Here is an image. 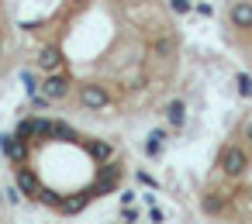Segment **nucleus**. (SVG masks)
<instances>
[{"instance_id": "f257e3e1", "label": "nucleus", "mask_w": 252, "mask_h": 224, "mask_svg": "<svg viewBox=\"0 0 252 224\" xmlns=\"http://www.w3.org/2000/svg\"><path fill=\"white\" fill-rule=\"evenodd\" d=\"M80 104H83L87 111H104V107H111V93H107L104 86H97V83H87V86L80 90Z\"/></svg>"}, {"instance_id": "f03ea898", "label": "nucleus", "mask_w": 252, "mask_h": 224, "mask_svg": "<svg viewBox=\"0 0 252 224\" xmlns=\"http://www.w3.org/2000/svg\"><path fill=\"white\" fill-rule=\"evenodd\" d=\"M245 166H249V155H245L238 145H228V148L221 152V169H224L228 176H242Z\"/></svg>"}, {"instance_id": "7ed1b4c3", "label": "nucleus", "mask_w": 252, "mask_h": 224, "mask_svg": "<svg viewBox=\"0 0 252 224\" xmlns=\"http://www.w3.org/2000/svg\"><path fill=\"white\" fill-rule=\"evenodd\" d=\"M42 93H45L49 100H63V97L69 93V80L56 69V73H49V80L42 83Z\"/></svg>"}, {"instance_id": "20e7f679", "label": "nucleus", "mask_w": 252, "mask_h": 224, "mask_svg": "<svg viewBox=\"0 0 252 224\" xmlns=\"http://www.w3.org/2000/svg\"><path fill=\"white\" fill-rule=\"evenodd\" d=\"M0 152H4L11 162H25V141L14 135H0Z\"/></svg>"}, {"instance_id": "39448f33", "label": "nucleus", "mask_w": 252, "mask_h": 224, "mask_svg": "<svg viewBox=\"0 0 252 224\" xmlns=\"http://www.w3.org/2000/svg\"><path fill=\"white\" fill-rule=\"evenodd\" d=\"M118 179H121V169H118L114 162H104V169H100V183H97V193L114 190V186H118Z\"/></svg>"}, {"instance_id": "423d86ee", "label": "nucleus", "mask_w": 252, "mask_h": 224, "mask_svg": "<svg viewBox=\"0 0 252 224\" xmlns=\"http://www.w3.org/2000/svg\"><path fill=\"white\" fill-rule=\"evenodd\" d=\"M231 21L235 28H252V0H238L231 7Z\"/></svg>"}, {"instance_id": "0eeeda50", "label": "nucleus", "mask_w": 252, "mask_h": 224, "mask_svg": "<svg viewBox=\"0 0 252 224\" xmlns=\"http://www.w3.org/2000/svg\"><path fill=\"white\" fill-rule=\"evenodd\" d=\"M59 66H63V56H59V49H56V45H49V49H42V52H38V69L56 73Z\"/></svg>"}, {"instance_id": "6e6552de", "label": "nucleus", "mask_w": 252, "mask_h": 224, "mask_svg": "<svg viewBox=\"0 0 252 224\" xmlns=\"http://www.w3.org/2000/svg\"><path fill=\"white\" fill-rule=\"evenodd\" d=\"M87 200H90V193L66 196V200H59V210H63V214H76V210H83V207H87Z\"/></svg>"}, {"instance_id": "1a4fd4ad", "label": "nucleus", "mask_w": 252, "mask_h": 224, "mask_svg": "<svg viewBox=\"0 0 252 224\" xmlns=\"http://www.w3.org/2000/svg\"><path fill=\"white\" fill-rule=\"evenodd\" d=\"M166 117H169V124H173V128H183V121H187V114H183V104H180V100H169V107H166Z\"/></svg>"}, {"instance_id": "9d476101", "label": "nucleus", "mask_w": 252, "mask_h": 224, "mask_svg": "<svg viewBox=\"0 0 252 224\" xmlns=\"http://www.w3.org/2000/svg\"><path fill=\"white\" fill-rule=\"evenodd\" d=\"M87 152H90V155H94V159H97V162H107V159H111V155H114V152H111V145H107V141H90V145H87Z\"/></svg>"}, {"instance_id": "9b49d317", "label": "nucleus", "mask_w": 252, "mask_h": 224, "mask_svg": "<svg viewBox=\"0 0 252 224\" xmlns=\"http://www.w3.org/2000/svg\"><path fill=\"white\" fill-rule=\"evenodd\" d=\"M21 83H25V90H28V97H35V93L42 90V80H38V76H35L32 69H25V73H21Z\"/></svg>"}, {"instance_id": "f8f14e48", "label": "nucleus", "mask_w": 252, "mask_h": 224, "mask_svg": "<svg viewBox=\"0 0 252 224\" xmlns=\"http://www.w3.org/2000/svg\"><path fill=\"white\" fill-rule=\"evenodd\" d=\"M52 135L56 138H66V141H76V131L69 124H63V121H52Z\"/></svg>"}, {"instance_id": "ddd939ff", "label": "nucleus", "mask_w": 252, "mask_h": 224, "mask_svg": "<svg viewBox=\"0 0 252 224\" xmlns=\"http://www.w3.org/2000/svg\"><path fill=\"white\" fill-rule=\"evenodd\" d=\"M18 186H21L28 196H35V193H38V183H35V176H32V172H21V176H18Z\"/></svg>"}, {"instance_id": "4468645a", "label": "nucleus", "mask_w": 252, "mask_h": 224, "mask_svg": "<svg viewBox=\"0 0 252 224\" xmlns=\"http://www.w3.org/2000/svg\"><path fill=\"white\" fill-rule=\"evenodd\" d=\"M162 141H166V131H152V135H149V145H145V152H149V155H156V152L162 148Z\"/></svg>"}, {"instance_id": "2eb2a0df", "label": "nucleus", "mask_w": 252, "mask_h": 224, "mask_svg": "<svg viewBox=\"0 0 252 224\" xmlns=\"http://www.w3.org/2000/svg\"><path fill=\"white\" fill-rule=\"evenodd\" d=\"M221 207H224V200H221L218 193H207V196H204V210H207V214H221Z\"/></svg>"}, {"instance_id": "dca6fc26", "label": "nucleus", "mask_w": 252, "mask_h": 224, "mask_svg": "<svg viewBox=\"0 0 252 224\" xmlns=\"http://www.w3.org/2000/svg\"><path fill=\"white\" fill-rule=\"evenodd\" d=\"M238 90H242V97H252V80L249 76H238Z\"/></svg>"}, {"instance_id": "f3484780", "label": "nucleus", "mask_w": 252, "mask_h": 224, "mask_svg": "<svg viewBox=\"0 0 252 224\" xmlns=\"http://www.w3.org/2000/svg\"><path fill=\"white\" fill-rule=\"evenodd\" d=\"M169 49H173V45H169V38H159V42H156V52H159L162 59L169 56Z\"/></svg>"}, {"instance_id": "a211bd4d", "label": "nucleus", "mask_w": 252, "mask_h": 224, "mask_svg": "<svg viewBox=\"0 0 252 224\" xmlns=\"http://www.w3.org/2000/svg\"><path fill=\"white\" fill-rule=\"evenodd\" d=\"M169 4H173L176 14H187V11H190V0H169Z\"/></svg>"}, {"instance_id": "6ab92c4d", "label": "nucleus", "mask_w": 252, "mask_h": 224, "mask_svg": "<svg viewBox=\"0 0 252 224\" xmlns=\"http://www.w3.org/2000/svg\"><path fill=\"white\" fill-rule=\"evenodd\" d=\"M245 138H249V141H252V121H249V124H245Z\"/></svg>"}, {"instance_id": "aec40b11", "label": "nucleus", "mask_w": 252, "mask_h": 224, "mask_svg": "<svg viewBox=\"0 0 252 224\" xmlns=\"http://www.w3.org/2000/svg\"><path fill=\"white\" fill-rule=\"evenodd\" d=\"M249 196H252V193H249Z\"/></svg>"}]
</instances>
